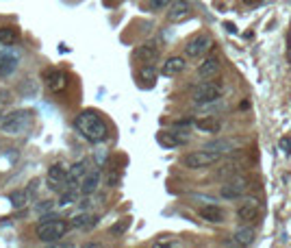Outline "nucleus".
<instances>
[{"mask_svg":"<svg viewBox=\"0 0 291 248\" xmlns=\"http://www.w3.org/2000/svg\"><path fill=\"white\" fill-rule=\"evenodd\" d=\"M220 161V155L217 152H211V150H196V152H189L183 157V165L187 170H202V168H209Z\"/></svg>","mask_w":291,"mask_h":248,"instance_id":"nucleus-4","label":"nucleus"},{"mask_svg":"<svg viewBox=\"0 0 291 248\" xmlns=\"http://www.w3.org/2000/svg\"><path fill=\"white\" fill-rule=\"evenodd\" d=\"M243 3H245V5H252V3H254V0H243Z\"/></svg>","mask_w":291,"mask_h":248,"instance_id":"nucleus-32","label":"nucleus"},{"mask_svg":"<svg viewBox=\"0 0 291 248\" xmlns=\"http://www.w3.org/2000/svg\"><path fill=\"white\" fill-rule=\"evenodd\" d=\"M139 77L148 83V85H154V81H157V70H154L152 63H146V66L139 70Z\"/></svg>","mask_w":291,"mask_h":248,"instance_id":"nucleus-26","label":"nucleus"},{"mask_svg":"<svg viewBox=\"0 0 291 248\" xmlns=\"http://www.w3.org/2000/svg\"><path fill=\"white\" fill-rule=\"evenodd\" d=\"M211 46H213L211 35L200 33V35H196V37H192L185 44V54L187 57H192V59H198V57H202V54H206L209 50H211Z\"/></svg>","mask_w":291,"mask_h":248,"instance_id":"nucleus-6","label":"nucleus"},{"mask_svg":"<svg viewBox=\"0 0 291 248\" xmlns=\"http://www.w3.org/2000/svg\"><path fill=\"white\" fill-rule=\"evenodd\" d=\"M26 200H29V192H24V189H15L9 194V203H11L15 209H22L26 205Z\"/></svg>","mask_w":291,"mask_h":248,"instance_id":"nucleus-25","label":"nucleus"},{"mask_svg":"<svg viewBox=\"0 0 291 248\" xmlns=\"http://www.w3.org/2000/svg\"><path fill=\"white\" fill-rule=\"evenodd\" d=\"M280 148H283V152H285V155H289V152H291V142L287 140V137H285V140H280Z\"/></svg>","mask_w":291,"mask_h":248,"instance_id":"nucleus-30","label":"nucleus"},{"mask_svg":"<svg viewBox=\"0 0 291 248\" xmlns=\"http://www.w3.org/2000/svg\"><path fill=\"white\" fill-rule=\"evenodd\" d=\"M206 150H211V152H217V155H222V152H231L233 150V142H226V140H215V142H209L204 146Z\"/></svg>","mask_w":291,"mask_h":248,"instance_id":"nucleus-24","label":"nucleus"},{"mask_svg":"<svg viewBox=\"0 0 291 248\" xmlns=\"http://www.w3.org/2000/svg\"><path fill=\"white\" fill-rule=\"evenodd\" d=\"M135 57L143 63H154L159 59V46L152 44V42L141 44V46H137V50H135Z\"/></svg>","mask_w":291,"mask_h":248,"instance_id":"nucleus-13","label":"nucleus"},{"mask_svg":"<svg viewBox=\"0 0 291 248\" xmlns=\"http://www.w3.org/2000/svg\"><path fill=\"white\" fill-rule=\"evenodd\" d=\"M196 126L200 128V131H204V133H220L222 122L215 120V118H202V120L196 122Z\"/></svg>","mask_w":291,"mask_h":248,"instance_id":"nucleus-23","label":"nucleus"},{"mask_svg":"<svg viewBox=\"0 0 291 248\" xmlns=\"http://www.w3.org/2000/svg\"><path fill=\"white\" fill-rule=\"evenodd\" d=\"M31 124H33V111H29V109H15V111L5 116V120L0 122V128L7 135H22L29 131Z\"/></svg>","mask_w":291,"mask_h":248,"instance_id":"nucleus-2","label":"nucleus"},{"mask_svg":"<svg viewBox=\"0 0 291 248\" xmlns=\"http://www.w3.org/2000/svg\"><path fill=\"white\" fill-rule=\"evenodd\" d=\"M259 211H261V207H259V203L257 200H245V203L237 209V218L239 220H243V222H250V220H254L259 216Z\"/></svg>","mask_w":291,"mask_h":248,"instance_id":"nucleus-17","label":"nucleus"},{"mask_svg":"<svg viewBox=\"0 0 291 248\" xmlns=\"http://www.w3.org/2000/svg\"><path fill=\"white\" fill-rule=\"evenodd\" d=\"M20 42V31L15 26H0V46H15Z\"/></svg>","mask_w":291,"mask_h":248,"instance_id":"nucleus-19","label":"nucleus"},{"mask_svg":"<svg viewBox=\"0 0 291 248\" xmlns=\"http://www.w3.org/2000/svg\"><path fill=\"white\" fill-rule=\"evenodd\" d=\"M189 15H192V3L189 0H174L170 5V11H168L170 22H183Z\"/></svg>","mask_w":291,"mask_h":248,"instance_id":"nucleus-11","label":"nucleus"},{"mask_svg":"<svg viewBox=\"0 0 291 248\" xmlns=\"http://www.w3.org/2000/svg\"><path fill=\"white\" fill-rule=\"evenodd\" d=\"M50 207H52L50 203H44V205H37V209H39V211H46V209H50Z\"/></svg>","mask_w":291,"mask_h":248,"instance_id":"nucleus-31","label":"nucleus"},{"mask_svg":"<svg viewBox=\"0 0 291 248\" xmlns=\"http://www.w3.org/2000/svg\"><path fill=\"white\" fill-rule=\"evenodd\" d=\"M98 185H100V172L98 170H89L87 174H85V179L80 181V194H85V196H92L94 192L98 189Z\"/></svg>","mask_w":291,"mask_h":248,"instance_id":"nucleus-15","label":"nucleus"},{"mask_svg":"<svg viewBox=\"0 0 291 248\" xmlns=\"http://www.w3.org/2000/svg\"><path fill=\"white\" fill-rule=\"evenodd\" d=\"M170 3H172V0H152V7L154 9H165Z\"/></svg>","mask_w":291,"mask_h":248,"instance_id":"nucleus-29","label":"nucleus"},{"mask_svg":"<svg viewBox=\"0 0 291 248\" xmlns=\"http://www.w3.org/2000/svg\"><path fill=\"white\" fill-rule=\"evenodd\" d=\"M87 172H89V161H87V159H80L78 163H74V165L70 168L66 185H68V187H72V189L80 187V181L85 179V174H87Z\"/></svg>","mask_w":291,"mask_h":248,"instance_id":"nucleus-10","label":"nucleus"},{"mask_svg":"<svg viewBox=\"0 0 291 248\" xmlns=\"http://www.w3.org/2000/svg\"><path fill=\"white\" fill-rule=\"evenodd\" d=\"M198 216L202 218V220H206V222H213V224L224 222V218H226L224 209H220L217 205H204V207H200Z\"/></svg>","mask_w":291,"mask_h":248,"instance_id":"nucleus-14","label":"nucleus"},{"mask_svg":"<svg viewBox=\"0 0 291 248\" xmlns=\"http://www.w3.org/2000/svg\"><path fill=\"white\" fill-rule=\"evenodd\" d=\"M98 224V216L92 214H78L72 218V226L74 228H94Z\"/></svg>","mask_w":291,"mask_h":248,"instance_id":"nucleus-22","label":"nucleus"},{"mask_svg":"<svg viewBox=\"0 0 291 248\" xmlns=\"http://www.w3.org/2000/svg\"><path fill=\"white\" fill-rule=\"evenodd\" d=\"M74 126L87 142H94V144L107 140V135H109L107 122L100 118L98 111H94V109H85L83 113H78L76 120H74Z\"/></svg>","mask_w":291,"mask_h":248,"instance_id":"nucleus-1","label":"nucleus"},{"mask_svg":"<svg viewBox=\"0 0 291 248\" xmlns=\"http://www.w3.org/2000/svg\"><path fill=\"white\" fill-rule=\"evenodd\" d=\"M235 244L239 246H250L254 242V228L252 226H239L237 231H235Z\"/></svg>","mask_w":291,"mask_h":248,"instance_id":"nucleus-20","label":"nucleus"},{"mask_svg":"<svg viewBox=\"0 0 291 248\" xmlns=\"http://www.w3.org/2000/svg\"><path fill=\"white\" fill-rule=\"evenodd\" d=\"M44 81H46V87L52 91V94H59L68 87V74L63 70H48L44 74Z\"/></svg>","mask_w":291,"mask_h":248,"instance_id":"nucleus-9","label":"nucleus"},{"mask_svg":"<svg viewBox=\"0 0 291 248\" xmlns=\"http://www.w3.org/2000/svg\"><path fill=\"white\" fill-rule=\"evenodd\" d=\"M217 72H220V59L217 57H206L198 68V77L202 79H213Z\"/></svg>","mask_w":291,"mask_h":248,"instance_id":"nucleus-16","label":"nucleus"},{"mask_svg":"<svg viewBox=\"0 0 291 248\" xmlns=\"http://www.w3.org/2000/svg\"><path fill=\"white\" fill-rule=\"evenodd\" d=\"M157 142L161 146H165V148H176V146L187 142V137H178L176 133H159L157 135Z\"/></svg>","mask_w":291,"mask_h":248,"instance_id":"nucleus-21","label":"nucleus"},{"mask_svg":"<svg viewBox=\"0 0 291 248\" xmlns=\"http://www.w3.org/2000/svg\"><path fill=\"white\" fill-rule=\"evenodd\" d=\"M68 233V222L66 220H44V222L37 224L35 228V235H37L39 242H46V244H52V242H59L63 235Z\"/></svg>","mask_w":291,"mask_h":248,"instance_id":"nucleus-3","label":"nucleus"},{"mask_svg":"<svg viewBox=\"0 0 291 248\" xmlns=\"http://www.w3.org/2000/svg\"><path fill=\"white\" fill-rule=\"evenodd\" d=\"M20 66V54H15L13 50L0 52V79H9Z\"/></svg>","mask_w":291,"mask_h":248,"instance_id":"nucleus-8","label":"nucleus"},{"mask_svg":"<svg viewBox=\"0 0 291 248\" xmlns=\"http://www.w3.org/2000/svg\"><path fill=\"white\" fill-rule=\"evenodd\" d=\"M245 189H248V181L245 179H233V181L226 183V185L220 187V196L226 198V200H237V198H243Z\"/></svg>","mask_w":291,"mask_h":248,"instance_id":"nucleus-7","label":"nucleus"},{"mask_svg":"<svg viewBox=\"0 0 291 248\" xmlns=\"http://www.w3.org/2000/svg\"><path fill=\"white\" fill-rule=\"evenodd\" d=\"M129 226H131V218H122L120 222H115V224L111 226V233H113V235H122V233L129 231Z\"/></svg>","mask_w":291,"mask_h":248,"instance_id":"nucleus-27","label":"nucleus"},{"mask_svg":"<svg viewBox=\"0 0 291 248\" xmlns=\"http://www.w3.org/2000/svg\"><path fill=\"white\" fill-rule=\"evenodd\" d=\"M68 168L63 165L61 161L59 163H52L50 165V170H48V183H50V189H61V185H66V181H68Z\"/></svg>","mask_w":291,"mask_h":248,"instance_id":"nucleus-12","label":"nucleus"},{"mask_svg":"<svg viewBox=\"0 0 291 248\" xmlns=\"http://www.w3.org/2000/svg\"><path fill=\"white\" fill-rule=\"evenodd\" d=\"M222 96V83L217 81H209V83H200L194 91V100L198 105H209V103H215L220 100Z\"/></svg>","mask_w":291,"mask_h":248,"instance_id":"nucleus-5","label":"nucleus"},{"mask_svg":"<svg viewBox=\"0 0 291 248\" xmlns=\"http://www.w3.org/2000/svg\"><path fill=\"white\" fill-rule=\"evenodd\" d=\"M185 59L183 57H170L165 63H163V68H161V72L165 77H176V74H180V72L185 70Z\"/></svg>","mask_w":291,"mask_h":248,"instance_id":"nucleus-18","label":"nucleus"},{"mask_svg":"<svg viewBox=\"0 0 291 248\" xmlns=\"http://www.w3.org/2000/svg\"><path fill=\"white\" fill-rule=\"evenodd\" d=\"M74 200H76V192H74V189L70 187V192H66V194L61 196L59 205H61V207H66V205H70V203H74Z\"/></svg>","mask_w":291,"mask_h":248,"instance_id":"nucleus-28","label":"nucleus"}]
</instances>
